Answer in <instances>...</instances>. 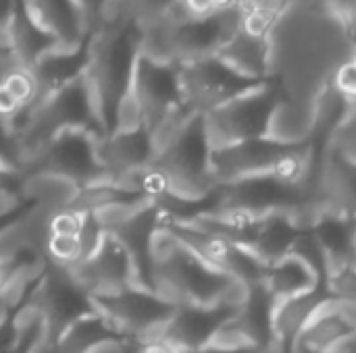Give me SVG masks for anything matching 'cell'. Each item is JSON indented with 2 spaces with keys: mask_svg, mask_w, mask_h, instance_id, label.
<instances>
[{
  "mask_svg": "<svg viewBox=\"0 0 356 353\" xmlns=\"http://www.w3.org/2000/svg\"><path fill=\"white\" fill-rule=\"evenodd\" d=\"M213 212H232L252 218L290 214L302 223L313 218L311 191L280 181L273 173L223 183L215 191ZM209 212V210H207Z\"/></svg>",
  "mask_w": 356,
  "mask_h": 353,
  "instance_id": "cell-6",
  "label": "cell"
},
{
  "mask_svg": "<svg viewBox=\"0 0 356 353\" xmlns=\"http://www.w3.org/2000/svg\"><path fill=\"white\" fill-rule=\"evenodd\" d=\"M323 281H330V279H323L321 275H317V270L311 264H307L302 258L294 254H288L286 258L267 266V273L263 279L275 304L290 300L294 295H300Z\"/></svg>",
  "mask_w": 356,
  "mask_h": 353,
  "instance_id": "cell-25",
  "label": "cell"
},
{
  "mask_svg": "<svg viewBox=\"0 0 356 353\" xmlns=\"http://www.w3.org/2000/svg\"><path fill=\"white\" fill-rule=\"evenodd\" d=\"M321 6L348 33L353 15L356 12V0H321Z\"/></svg>",
  "mask_w": 356,
  "mask_h": 353,
  "instance_id": "cell-33",
  "label": "cell"
},
{
  "mask_svg": "<svg viewBox=\"0 0 356 353\" xmlns=\"http://www.w3.org/2000/svg\"><path fill=\"white\" fill-rule=\"evenodd\" d=\"M27 302L38 310L42 318V333L52 341H56L71 322L94 312L90 295L79 287L73 275L48 262L44 277Z\"/></svg>",
  "mask_w": 356,
  "mask_h": 353,
  "instance_id": "cell-12",
  "label": "cell"
},
{
  "mask_svg": "<svg viewBox=\"0 0 356 353\" xmlns=\"http://www.w3.org/2000/svg\"><path fill=\"white\" fill-rule=\"evenodd\" d=\"M138 353H179L173 347H169L163 341H148V343H138Z\"/></svg>",
  "mask_w": 356,
  "mask_h": 353,
  "instance_id": "cell-39",
  "label": "cell"
},
{
  "mask_svg": "<svg viewBox=\"0 0 356 353\" xmlns=\"http://www.w3.org/2000/svg\"><path fill=\"white\" fill-rule=\"evenodd\" d=\"M33 25L60 50H77L88 44V29L73 0H19Z\"/></svg>",
  "mask_w": 356,
  "mask_h": 353,
  "instance_id": "cell-18",
  "label": "cell"
},
{
  "mask_svg": "<svg viewBox=\"0 0 356 353\" xmlns=\"http://www.w3.org/2000/svg\"><path fill=\"white\" fill-rule=\"evenodd\" d=\"M21 173L6 164L4 160H0V196L2 198H13V200H23L21 198Z\"/></svg>",
  "mask_w": 356,
  "mask_h": 353,
  "instance_id": "cell-34",
  "label": "cell"
},
{
  "mask_svg": "<svg viewBox=\"0 0 356 353\" xmlns=\"http://www.w3.org/2000/svg\"><path fill=\"white\" fill-rule=\"evenodd\" d=\"M313 216L334 214L356 221V162L325 148L311 185ZM311 223V221H309Z\"/></svg>",
  "mask_w": 356,
  "mask_h": 353,
  "instance_id": "cell-15",
  "label": "cell"
},
{
  "mask_svg": "<svg viewBox=\"0 0 356 353\" xmlns=\"http://www.w3.org/2000/svg\"><path fill=\"white\" fill-rule=\"evenodd\" d=\"M138 54L140 27L131 21L100 27L88 37L83 79L104 135L113 131L119 104L131 87Z\"/></svg>",
  "mask_w": 356,
  "mask_h": 353,
  "instance_id": "cell-1",
  "label": "cell"
},
{
  "mask_svg": "<svg viewBox=\"0 0 356 353\" xmlns=\"http://www.w3.org/2000/svg\"><path fill=\"white\" fill-rule=\"evenodd\" d=\"M96 156L108 181L144 169L154 156L152 139L146 129L113 131L96 141Z\"/></svg>",
  "mask_w": 356,
  "mask_h": 353,
  "instance_id": "cell-20",
  "label": "cell"
},
{
  "mask_svg": "<svg viewBox=\"0 0 356 353\" xmlns=\"http://www.w3.org/2000/svg\"><path fill=\"white\" fill-rule=\"evenodd\" d=\"M267 81L248 79L236 73L219 56H207L179 64L181 102L194 114H209L211 110L261 87Z\"/></svg>",
  "mask_w": 356,
  "mask_h": 353,
  "instance_id": "cell-7",
  "label": "cell"
},
{
  "mask_svg": "<svg viewBox=\"0 0 356 353\" xmlns=\"http://www.w3.org/2000/svg\"><path fill=\"white\" fill-rule=\"evenodd\" d=\"M309 146V135L286 137V135H267L259 139H248L223 148H213L211 166L217 185L232 183L246 177L273 173L280 162L288 156L300 152Z\"/></svg>",
  "mask_w": 356,
  "mask_h": 353,
  "instance_id": "cell-9",
  "label": "cell"
},
{
  "mask_svg": "<svg viewBox=\"0 0 356 353\" xmlns=\"http://www.w3.org/2000/svg\"><path fill=\"white\" fill-rule=\"evenodd\" d=\"M240 298L213 306H175V312L165 325L159 341L179 353L196 352L211 345L219 331L234 316Z\"/></svg>",
  "mask_w": 356,
  "mask_h": 353,
  "instance_id": "cell-16",
  "label": "cell"
},
{
  "mask_svg": "<svg viewBox=\"0 0 356 353\" xmlns=\"http://www.w3.org/2000/svg\"><path fill=\"white\" fill-rule=\"evenodd\" d=\"M275 316V300L263 281L244 285V293L240 304L229 318V322L219 331L213 339L217 345H234V347H254L267 352L275 343L273 331Z\"/></svg>",
  "mask_w": 356,
  "mask_h": 353,
  "instance_id": "cell-14",
  "label": "cell"
},
{
  "mask_svg": "<svg viewBox=\"0 0 356 353\" xmlns=\"http://www.w3.org/2000/svg\"><path fill=\"white\" fill-rule=\"evenodd\" d=\"M73 4L77 6L81 19H83V25L88 29V33L96 31L100 21H102V15L106 10V4L108 0H73Z\"/></svg>",
  "mask_w": 356,
  "mask_h": 353,
  "instance_id": "cell-32",
  "label": "cell"
},
{
  "mask_svg": "<svg viewBox=\"0 0 356 353\" xmlns=\"http://www.w3.org/2000/svg\"><path fill=\"white\" fill-rule=\"evenodd\" d=\"M125 339L100 312H90L71 322L56 339L58 353H92L104 343Z\"/></svg>",
  "mask_w": 356,
  "mask_h": 353,
  "instance_id": "cell-26",
  "label": "cell"
},
{
  "mask_svg": "<svg viewBox=\"0 0 356 353\" xmlns=\"http://www.w3.org/2000/svg\"><path fill=\"white\" fill-rule=\"evenodd\" d=\"M332 300L334 295L330 289V281H323L300 295H294L290 300L275 304V316H273L275 343L273 345L294 350L300 333L307 329L311 318Z\"/></svg>",
  "mask_w": 356,
  "mask_h": 353,
  "instance_id": "cell-22",
  "label": "cell"
},
{
  "mask_svg": "<svg viewBox=\"0 0 356 353\" xmlns=\"http://www.w3.org/2000/svg\"><path fill=\"white\" fill-rule=\"evenodd\" d=\"M327 146L356 162V108H348L344 119L334 129Z\"/></svg>",
  "mask_w": 356,
  "mask_h": 353,
  "instance_id": "cell-30",
  "label": "cell"
},
{
  "mask_svg": "<svg viewBox=\"0 0 356 353\" xmlns=\"http://www.w3.org/2000/svg\"><path fill=\"white\" fill-rule=\"evenodd\" d=\"M292 102L284 79L275 75L261 87L211 110L204 117L207 135L213 148H223L275 133V121Z\"/></svg>",
  "mask_w": 356,
  "mask_h": 353,
  "instance_id": "cell-5",
  "label": "cell"
},
{
  "mask_svg": "<svg viewBox=\"0 0 356 353\" xmlns=\"http://www.w3.org/2000/svg\"><path fill=\"white\" fill-rule=\"evenodd\" d=\"M152 291L173 306H213L238 300L244 285L211 268L161 225L152 241Z\"/></svg>",
  "mask_w": 356,
  "mask_h": 353,
  "instance_id": "cell-2",
  "label": "cell"
},
{
  "mask_svg": "<svg viewBox=\"0 0 356 353\" xmlns=\"http://www.w3.org/2000/svg\"><path fill=\"white\" fill-rule=\"evenodd\" d=\"M27 353H58V350H56V341H52V339H48L44 333H40L38 339L31 343V347H29V352Z\"/></svg>",
  "mask_w": 356,
  "mask_h": 353,
  "instance_id": "cell-38",
  "label": "cell"
},
{
  "mask_svg": "<svg viewBox=\"0 0 356 353\" xmlns=\"http://www.w3.org/2000/svg\"><path fill=\"white\" fill-rule=\"evenodd\" d=\"M327 83L348 104V108H356V62L353 58L340 62Z\"/></svg>",
  "mask_w": 356,
  "mask_h": 353,
  "instance_id": "cell-29",
  "label": "cell"
},
{
  "mask_svg": "<svg viewBox=\"0 0 356 353\" xmlns=\"http://www.w3.org/2000/svg\"><path fill=\"white\" fill-rule=\"evenodd\" d=\"M23 200H13V198H2L0 196V212H6L10 208H15L17 204H21Z\"/></svg>",
  "mask_w": 356,
  "mask_h": 353,
  "instance_id": "cell-43",
  "label": "cell"
},
{
  "mask_svg": "<svg viewBox=\"0 0 356 353\" xmlns=\"http://www.w3.org/2000/svg\"><path fill=\"white\" fill-rule=\"evenodd\" d=\"M19 62L13 58V54H8V52H0V83L4 81V77L8 75V71L13 69V67H17Z\"/></svg>",
  "mask_w": 356,
  "mask_h": 353,
  "instance_id": "cell-41",
  "label": "cell"
},
{
  "mask_svg": "<svg viewBox=\"0 0 356 353\" xmlns=\"http://www.w3.org/2000/svg\"><path fill=\"white\" fill-rule=\"evenodd\" d=\"M211 154L213 146L207 135L204 117L194 114L154 150L150 166L165 177L169 193L181 200L202 202L213 198L219 187L213 177Z\"/></svg>",
  "mask_w": 356,
  "mask_h": 353,
  "instance_id": "cell-4",
  "label": "cell"
},
{
  "mask_svg": "<svg viewBox=\"0 0 356 353\" xmlns=\"http://www.w3.org/2000/svg\"><path fill=\"white\" fill-rule=\"evenodd\" d=\"M340 353H356V337L355 339H353V341H350V343H348V345H346V347H344V350H342V352Z\"/></svg>",
  "mask_w": 356,
  "mask_h": 353,
  "instance_id": "cell-46",
  "label": "cell"
},
{
  "mask_svg": "<svg viewBox=\"0 0 356 353\" xmlns=\"http://www.w3.org/2000/svg\"><path fill=\"white\" fill-rule=\"evenodd\" d=\"M71 129H83L94 133L96 137L104 135L83 73L60 89L35 102L17 123L15 133L21 166L31 156H35L48 141Z\"/></svg>",
  "mask_w": 356,
  "mask_h": 353,
  "instance_id": "cell-3",
  "label": "cell"
},
{
  "mask_svg": "<svg viewBox=\"0 0 356 353\" xmlns=\"http://www.w3.org/2000/svg\"><path fill=\"white\" fill-rule=\"evenodd\" d=\"M188 353H265L261 350H254V347H234V345H217V343H211L202 350H196V352Z\"/></svg>",
  "mask_w": 356,
  "mask_h": 353,
  "instance_id": "cell-37",
  "label": "cell"
},
{
  "mask_svg": "<svg viewBox=\"0 0 356 353\" xmlns=\"http://www.w3.org/2000/svg\"><path fill=\"white\" fill-rule=\"evenodd\" d=\"M163 229L190 248L202 262H207L217 273L229 277L240 285H252L265 279L267 266L257 260L246 248L232 243L219 235L202 231L190 223H175L163 218Z\"/></svg>",
  "mask_w": 356,
  "mask_h": 353,
  "instance_id": "cell-11",
  "label": "cell"
},
{
  "mask_svg": "<svg viewBox=\"0 0 356 353\" xmlns=\"http://www.w3.org/2000/svg\"><path fill=\"white\" fill-rule=\"evenodd\" d=\"M13 316H15V310L0 298V329L8 327L10 320H13Z\"/></svg>",
  "mask_w": 356,
  "mask_h": 353,
  "instance_id": "cell-42",
  "label": "cell"
},
{
  "mask_svg": "<svg viewBox=\"0 0 356 353\" xmlns=\"http://www.w3.org/2000/svg\"><path fill=\"white\" fill-rule=\"evenodd\" d=\"M92 353H138V343L131 339H119V341L104 343L102 347Z\"/></svg>",
  "mask_w": 356,
  "mask_h": 353,
  "instance_id": "cell-35",
  "label": "cell"
},
{
  "mask_svg": "<svg viewBox=\"0 0 356 353\" xmlns=\"http://www.w3.org/2000/svg\"><path fill=\"white\" fill-rule=\"evenodd\" d=\"M296 353H340V352H311V350H296Z\"/></svg>",
  "mask_w": 356,
  "mask_h": 353,
  "instance_id": "cell-47",
  "label": "cell"
},
{
  "mask_svg": "<svg viewBox=\"0 0 356 353\" xmlns=\"http://www.w3.org/2000/svg\"><path fill=\"white\" fill-rule=\"evenodd\" d=\"M0 160H4L6 164L15 166L21 173V160L17 152V133L10 127V123L2 119H0Z\"/></svg>",
  "mask_w": 356,
  "mask_h": 353,
  "instance_id": "cell-31",
  "label": "cell"
},
{
  "mask_svg": "<svg viewBox=\"0 0 356 353\" xmlns=\"http://www.w3.org/2000/svg\"><path fill=\"white\" fill-rule=\"evenodd\" d=\"M321 252L325 254L330 277L353 264L356 250V221L334 214H317L307 223Z\"/></svg>",
  "mask_w": 356,
  "mask_h": 353,
  "instance_id": "cell-23",
  "label": "cell"
},
{
  "mask_svg": "<svg viewBox=\"0 0 356 353\" xmlns=\"http://www.w3.org/2000/svg\"><path fill=\"white\" fill-rule=\"evenodd\" d=\"M236 73L267 81L275 77V60H273V35H257L248 33L242 27L223 44V48L215 54Z\"/></svg>",
  "mask_w": 356,
  "mask_h": 353,
  "instance_id": "cell-21",
  "label": "cell"
},
{
  "mask_svg": "<svg viewBox=\"0 0 356 353\" xmlns=\"http://www.w3.org/2000/svg\"><path fill=\"white\" fill-rule=\"evenodd\" d=\"M8 31H10V54L25 69H31L42 56H46L50 50L56 48V44L44 31H40L33 25V21L25 15L19 0L15 4Z\"/></svg>",
  "mask_w": 356,
  "mask_h": 353,
  "instance_id": "cell-28",
  "label": "cell"
},
{
  "mask_svg": "<svg viewBox=\"0 0 356 353\" xmlns=\"http://www.w3.org/2000/svg\"><path fill=\"white\" fill-rule=\"evenodd\" d=\"M305 225L307 223H302L290 214L265 216L259 225V231H257L248 252L257 260H261L265 266H271L292 252V248H294L298 235L302 233Z\"/></svg>",
  "mask_w": 356,
  "mask_h": 353,
  "instance_id": "cell-24",
  "label": "cell"
},
{
  "mask_svg": "<svg viewBox=\"0 0 356 353\" xmlns=\"http://www.w3.org/2000/svg\"><path fill=\"white\" fill-rule=\"evenodd\" d=\"M129 94L136 100L142 125L150 135L171 112L184 106L179 89V67L138 54Z\"/></svg>",
  "mask_w": 356,
  "mask_h": 353,
  "instance_id": "cell-13",
  "label": "cell"
},
{
  "mask_svg": "<svg viewBox=\"0 0 356 353\" xmlns=\"http://www.w3.org/2000/svg\"><path fill=\"white\" fill-rule=\"evenodd\" d=\"M92 306L100 312L125 339L136 343L159 341L175 306L150 289L129 287L115 295L92 298Z\"/></svg>",
  "mask_w": 356,
  "mask_h": 353,
  "instance_id": "cell-8",
  "label": "cell"
},
{
  "mask_svg": "<svg viewBox=\"0 0 356 353\" xmlns=\"http://www.w3.org/2000/svg\"><path fill=\"white\" fill-rule=\"evenodd\" d=\"M348 37L353 42V46H356V12L353 15V21H350V27H348Z\"/></svg>",
  "mask_w": 356,
  "mask_h": 353,
  "instance_id": "cell-44",
  "label": "cell"
},
{
  "mask_svg": "<svg viewBox=\"0 0 356 353\" xmlns=\"http://www.w3.org/2000/svg\"><path fill=\"white\" fill-rule=\"evenodd\" d=\"M69 273L79 283V287L90 295V300L115 295L129 287H138L129 254L108 233L104 235L100 248Z\"/></svg>",
  "mask_w": 356,
  "mask_h": 353,
  "instance_id": "cell-17",
  "label": "cell"
},
{
  "mask_svg": "<svg viewBox=\"0 0 356 353\" xmlns=\"http://www.w3.org/2000/svg\"><path fill=\"white\" fill-rule=\"evenodd\" d=\"M350 266H355L356 268V250H355V260H353V264H350Z\"/></svg>",
  "mask_w": 356,
  "mask_h": 353,
  "instance_id": "cell-49",
  "label": "cell"
},
{
  "mask_svg": "<svg viewBox=\"0 0 356 353\" xmlns=\"http://www.w3.org/2000/svg\"><path fill=\"white\" fill-rule=\"evenodd\" d=\"M356 337V304L332 300L300 333L294 350L342 352Z\"/></svg>",
  "mask_w": 356,
  "mask_h": 353,
  "instance_id": "cell-19",
  "label": "cell"
},
{
  "mask_svg": "<svg viewBox=\"0 0 356 353\" xmlns=\"http://www.w3.org/2000/svg\"><path fill=\"white\" fill-rule=\"evenodd\" d=\"M17 0H0V27H6L13 19Z\"/></svg>",
  "mask_w": 356,
  "mask_h": 353,
  "instance_id": "cell-40",
  "label": "cell"
},
{
  "mask_svg": "<svg viewBox=\"0 0 356 353\" xmlns=\"http://www.w3.org/2000/svg\"><path fill=\"white\" fill-rule=\"evenodd\" d=\"M96 141L98 137L90 131H65L21 166V177L31 173H52L67 177L81 187L108 181L96 156Z\"/></svg>",
  "mask_w": 356,
  "mask_h": 353,
  "instance_id": "cell-10",
  "label": "cell"
},
{
  "mask_svg": "<svg viewBox=\"0 0 356 353\" xmlns=\"http://www.w3.org/2000/svg\"><path fill=\"white\" fill-rule=\"evenodd\" d=\"M79 191H81V185H77L75 181L67 177L52 175V173L23 175V181H21V198L46 208L48 212H58V210L69 208Z\"/></svg>",
  "mask_w": 356,
  "mask_h": 353,
  "instance_id": "cell-27",
  "label": "cell"
},
{
  "mask_svg": "<svg viewBox=\"0 0 356 353\" xmlns=\"http://www.w3.org/2000/svg\"><path fill=\"white\" fill-rule=\"evenodd\" d=\"M265 353H296V350H286V347H280V345H273L271 350H267Z\"/></svg>",
  "mask_w": 356,
  "mask_h": 353,
  "instance_id": "cell-45",
  "label": "cell"
},
{
  "mask_svg": "<svg viewBox=\"0 0 356 353\" xmlns=\"http://www.w3.org/2000/svg\"><path fill=\"white\" fill-rule=\"evenodd\" d=\"M350 58H353V60H355V62H356V46H355V48H353V54H350Z\"/></svg>",
  "mask_w": 356,
  "mask_h": 353,
  "instance_id": "cell-48",
  "label": "cell"
},
{
  "mask_svg": "<svg viewBox=\"0 0 356 353\" xmlns=\"http://www.w3.org/2000/svg\"><path fill=\"white\" fill-rule=\"evenodd\" d=\"M33 206V202H29V200H23L21 204H17L15 208H10V210H6V212H0V231L6 227V225H10L13 221H17L25 210H29Z\"/></svg>",
  "mask_w": 356,
  "mask_h": 353,
  "instance_id": "cell-36",
  "label": "cell"
}]
</instances>
